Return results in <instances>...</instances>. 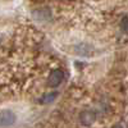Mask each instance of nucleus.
I'll use <instances>...</instances> for the list:
<instances>
[{"mask_svg":"<svg viewBox=\"0 0 128 128\" xmlns=\"http://www.w3.org/2000/svg\"><path fill=\"white\" fill-rule=\"evenodd\" d=\"M34 18L38 22H46L51 18V13L50 10L46 9V8H41V9H37L34 12Z\"/></svg>","mask_w":128,"mask_h":128,"instance_id":"nucleus-3","label":"nucleus"},{"mask_svg":"<svg viewBox=\"0 0 128 128\" xmlns=\"http://www.w3.org/2000/svg\"><path fill=\"white\" fill-rule=\"evenodd\" d=\"M16 120H17V116L12 110H9V109L2 110V114H0V124H2L3 128L13 126L16 123Z\"/></svg>","mask_w":128,"mask_h":128,"instance_id":"nucleus-1","label":"nucleus"},{"mask_svg":"<svg viewBox=\"0 0 128 128\" xmlns=\"http://www.w3.org/2000/svg\"><path fill=\"white\" fill-rule=\"evenodd\" d=\"M80 119H81V123H82L83 126H91V124L95 122V119H96V115H95V113L91 112V110H84V112L81 113Z\"/></svg>","mask_w":128,"mask_h":128,"instance_id":"nucleus-4","label":"nucleus"},{"mask_svg":"<svg viewBox=\"0 0 128 128\" xmlns=\"http://www.w3.org/2000/svg\"><path fill=\"white\" fill-rule=\"evenodd\" d=\"M56 92H51V94H46V95H44L42 98L40 99V102L41 104H49V102H51L52 100H55L56 99Z\"/></svg>","mask_w":128,"mask_h":128,"instance_id":"nucleus-6","label":"nucleus"},{"mask_svg":"<svg viewBox=\"0 0 128 128\" xmlns=\"http://www.w3.org/2000/svg\"><path fill=\"white\" fill-rule=\"evenodd\" d=\"M76 52L82 56H90L92 52V48L87 44H80L76 46Z\"/></svg>","mask_w":128,"mask_h":128,"instance_id":"nucleus-5","label":"nucleus"},{"mask_svg":"<svg viewBox=\"0 0 128 128\" xmlns=\"http://www.w3.org/2000/svg\"><path fill=\"white\" fill-rule=\"evenodd\" d=\"M63 81H64V72L62 69H54L50 72V76L48 80L50 87H58Z\"/></svg>","mask_w":128,"mask_h":128,"instance_id":"nucleus-2","label":"nucleus"},{"mask_svg":"<svg viewBox=\"0 0 128 128\" xmlns=\"http://www.w3.org/2000/svg\"><path fill=\"white\" fill-rule=\"evenodd\" d=\"M120 27L123 30V32H126V34L128 35V17H124L122 19V23H120Z\"/></svg>","mask_w":128,"mask_h":128,"instance_id":"nucleus-7","label":"nucleus"},{"mask_svg":"<svg viewBox=\"0 0 128 128\" xmlns=\"http://www.w3.org/2000/svg\"><path fill=\"white\" fill-rule=\"evenodd\" d=\"M114 128H122L120 126H116V127H114Z\"/></svg>","mask_w":128,"mask_h":128,"instance_id":"nucleus-8","label":"nucleus"}]
</instances>
